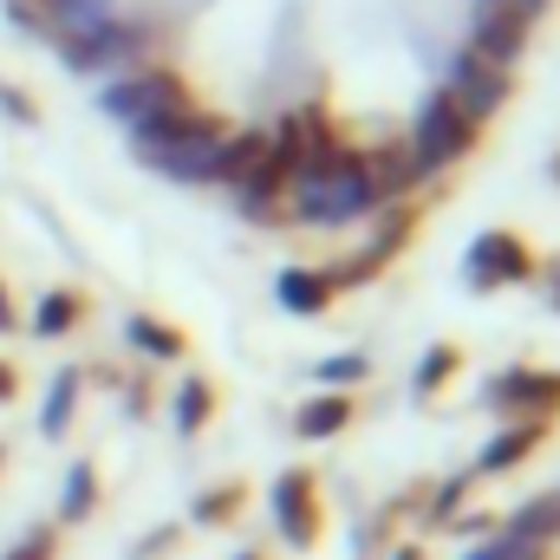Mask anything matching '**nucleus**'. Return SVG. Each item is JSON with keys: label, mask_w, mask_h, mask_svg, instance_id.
<instances>
[{"label": "nucleus", "mask_w": 560, "mask_h": 560, "mask_svg": "<svg viewBox=\"0 0 560 560\" xmlns=\"http://www.w3.org/2000/svg\"><path fill=\"white\" fill-rule=\"evenodd\" d=\"M209 418H215V385L209 378H183V392H176V430L196 436V430H209Z\"/></svg>", "instance_id": "nucleus-20"}, {"label": "nucleus", "mask_w": 560, "mask_h": 560, "mask_svg": "<svg viewBox=\"0 0 560 560\" xmlns=\"http://www.w3.org/2000/svg\"><path fill=\"white\" fill-rule=\"evenodd\" d=\"M13 326H20V313H13V293L0 287V332H13Z\"/></svg>", "instance_id": "nucleus-31"}, {"label": "nucleus", "mask_w": 560, "mask_h": 560, "mask_svg": "<svg viewBox=\"0 0 560 560\" xmlns=\"http://www.w3.org/2000/svg\"><path fill=\"white\" fill-rule=\"evenodd\" d=\"M0 560H59V528H26Z\"/></svg>", "instance_id": "nucleus-25"}, {"label": "nucleus", "mask_w": 560, "mask_h": 560, "mask_svg": "<svg viewBox=\"0 0 560 560\" xmlns=\"http://www.w3.org/2000/svg\"><path fill=\"white\" fill-rule=\"evenodd\" d=\"M359 170H365V183H372V196H378V209L385 202H398V196H411V183H418V156H411V143H372V150H359Z\"/></svg>", "instance_id": "nucleus-11"}, {"label": "nucleus", "mask_w": 560, "mask_h": 560, "mask_svg": "<svg viewBox=\"0 0 560 560\" xmlns=\"http://www.w3.org/2000/svg\"><path fill=\"white\" fill-rule=\"evenodd\" d=\"M548 287H555V306H560V261H548Z\"/></svg>", "instance_id": "nucleus-33"}, {"label": "nucleus", "mask_w": 560, "mask_h": 560, "mask_svg": "<svg viewBox=\"0 0 560 560\" xmlns=\"http://www.w3.org/2000/svg\"><path fill=\"white\" fill-rule=\"evenodd\" d=\"M0 112H7V118H20V125H33V118H39V105H33V98H20V92H7V85H0Z\"/></svg>", "instance_id": "nucleus-29"}, {"label": "nucleus", "mask_w": 560, "mask_h": 560, "mask_svg": "<svg viewBox=\"0 0 560 560\" xmlns=\"http://www.w3.org/2000/svg\"><path fill=\"white\" fill-rule=\"evenodd\" d=\"M72 405H79V372H59V378H52V398H46V418H39V430H46V436H66Z\"/></svg>", "instance_id": "nucleus-24"}, {"label": "nucleus", "mask_w": 560, "mask_h": 560, "mask_svg": "<svg viewBox=\"0 0 560 560\" xmlns=\"http://www.w3.org/2000/svg\"><path fill=\"white\" fill-rule=\"evenodd\" d=\"M150 46H156V39H150V26H138V20H98V26L59 39V59H66L72 72H105V66H125V59H138Z\"/></svg>", "instance_id": "nucleus-5"}, {"label": "nucleus", "mask_w": 560, "mask_h": 560, "mask_svg": "<svg viewBox=\"0 0 560 560\" xmlns=\"http://www.w3.org/2000/svg\"><path fill=\"white\" fill-rule=\"evenodd\" d=\"M183 105H196L189 98V85L176 79V72H125L112 92H105V112L118 118V125H156V118H170V112H183Z\"/></svg>", "instance_id": "nucleus-4"}, {"label": "nucleus", "mask_w": 560, "mask_h": 560, "mask_svg": "<svg viewBox=\"0 0 560 560\" xmlns=\"http://www.w3.org/2000/svg\"><path fill=\"white\" fill-rule=\"evenodd\" d=\"M509 528L528 535V541H541V548H555L560 541V495H535V502H522Z\"/></svg>", "instance_id": "nucleus-19"}, {"label": "nucleus", "mask_w": 560, "mask_h": 560, "mask_svg": "<svg viewBox=\"0 0 560 560\" xmlns=\"http://www.w3.org/2000/svg\"><path fill=\"white\" fill-rule=\"evenodd\" d=\"M476 125L482 118H495L502 105H509V66H489V59H476V52H463L456 66H450V85H443Z\"/></svg>", "instance_id": "nucleus-10"}, {"label": "nucleus", "mask_w": 560, "mask_h": 560, "mask_svg": "<svg viewBox=\"0 0 560 560\" xmlns=\"http://www.w3.org/2000/svg\"><path fill=\"white\" fill-rule=\"evenodd\" d=\"M463 495H469V476H456V482H443V489L430 495V515H423V522H430V528H443V522H456V502H463Z\"/></svg>", "instance_id": "nucleus-26"}, {"label": "nucleus", "mask_w": 560, "mask_h": 560, "mask_svg": "<svg viewBox=\"0 0 560 560\" xmlns=\"http://www.w3.org/2000/svg\"><path fill=\"white\" fill-rule=\"evenodd\" d=\"M495 411H509V418H541L555 423L560 418V372H535V365H515V372H502V378H489V392H482Z\"/></svg>", "instance_id": "nucleus-7"}, {"label": "nucleus", "mask_w": 560, "mask_h": 560, "mask_svg": "<svg viewBox=\"0 0 560 560\" xmlns=\"http://www.w3.org/2000/svg\"><path fill=\"white\" fill-rule=\"evenodd\" d=\"M176 548V528H156V535H143L138 548H131V560H156V555H170Z\"/></svg>", "instance_id": "nucleus-28"}, {"label": "nucleus", "mask_w": 560, "mask_h": 560, "mask_svg": "<svg viewBox=\"0 0 560 560\" xmlns=\"http://www.w3.org/2000/svg\"><path fill=\"white\" fill-rule=\"evenodd\" d=\"M275 293L287 300V313L313 319V313H326V306L339 300V275H332V268H287Z\"/></svg>", "instance_id": "nucleus-15"}, {"label": "nucleus", "mask_w": 560, "mask_h": 560, "mask_svg": "<svg viewBox=\"0 0 560 560\" xmlns=\"http://www.w3.org/2000/svg\"><path fill=\"white\" fill-rule=\"evenodd\" d=\"M372 209H378V196L359 170V150H339L332 163H300L293 170V215H306L319 229H346Z\"/></svg>", "instance_id": "nucleus-1"}, {"label": "nucleus", "mask_w": 560, "mask_h": 560, "mask_svg": "<svg viewBox=\"0 0 560 560\" xmlns=\"http://www.w3.org/2000/svg\"><path fill=\"white\" fill-rule=\"evenodd\" d=\"M476 138H482V125L450 98V92H436L430 105L418 112V131H411V156H418V170L430 176V170H450V163H463L469 150H476Z\"/></svg>", "instance_id": "nucleus-3"}, {"label": "nucleus", "mask_w": 560, "mask_h": 560, "mask_svg": "<svg viewBox=\"0 0 560 560\" xmlns=\"http://www.w3.org/2000/svg\"><path fill=\"white\" fill-rule=\"evenodd\" d=\"M482 7H502V13H515V20H528V26L548 13V0H482Z\"/></svg>", "instance_id": "nucleus-30"}, {"label": "nucleus", "mask_w": 560, "mask_h": 560, "mask_svg": "<svg viewBox=\"0 0 560 560\" xmlns=\"http://www.w3.org/2000/svg\"><path fill=\"white\" fill-rule=\"evenodd\" d=\"M125 339H131L138 352H150V359H183V352H189V339H183L176 326H163L156 313H131V319H125Z\"/></svg>", "instance_id": "nucleus-18"}, {"label": "nucleus", "mask_w": 560, "mask_h": 560, "mask_svg": "<svg viewBox=\"0 0 560 560\" xmlns=\"http://www.w3.org/2000/svg\"><path fill=\"white\" fill-rule=\"evenodd\" d=\"M261 156H268V131H229V138L209 150V163H202V183H248L255 170H261Z\"/></svg>", "instance_id": "nucleus-13"}, {"label": "nucleus", "mask_w": 560, "mask_h": 560, "mask_svg": "<svg viewBox=\"0 0 560 560\" xmlns=\"http://www.w3.org/2000/svg\"><path fill=\"white\" fill-rule=\"evenodd\" d=\"M548 176H555V183H560V156H555V163H548Z\"/></svg>", "instance_id": "nucleus-36"}, {"label": "nucleus", "mask_w": 560, "mask_h": 560, "mask_svg": "<svg viewBox=\"0 0 560 560\" xmlns=\"http://www.w3.org/2000/svg\"><path fill=\"white\" fill-rule=\"evenodd\" d=\"M79 319H85V293H79V287H52V293L39 300V313H33V332H39V339H66Z\"/></svg>", "instance_id": "nucleus-17"}, {"label": "nucleus", "mask_w": 560, "mask_h": 560, "mask_svg": "<svg viewBox=\"0 0 560 560\" xmlns=\"http://www.w3.org/2000/svg\"><path fill=\"white\" fill-rule=\"evenodd\" d=\"M469 52L489 59V66H515V59L528 52V20H515V13H502V7H482L476 26H469Z\"/></svg>", "instance_id": "nucleus-12"}, {"label": "nucleus", "mask_w": 560, "mask_h": 560, "mask_svg": "<svg viewBox=\"0 0 560 560\" xmlns=\"http://www.w3.org/2000/svg\"><path fill=\"white\" fill-rule=\"evenodd\" d=\"M138 138V156L150 170H163V176H183V183H202V163H209V150L229 138V125L222 118H209L202 105H183V112H170V118H156V125H143L131 131Z\"/></svg>", "instance_id": "nucleus-2"}, {"label": "nucleus", "mask_w": 560, "mask_h": 560, "mask_svg": "<svg viewBox=\"0 0 560 560\" xmlns=\"http://www.w3.org/2000/svg\"><path fill=\"white\" fill-rule=\"evenodd\" d=\"M522 280H535V255H528V242L522 235H509V229H489V235H476V248H469V287H522Z\"/></svg>", "instance_id": "nucleus-8"}, {"label": "nucleus", "mask_w": 560, "mask_h": 560, "mask_svg": "<svg viewBox=\"0 0 560 560\" xmlns=\"http://www.w3.org/2000/svg\"><path fill=\"white\" fill-rule=\"evenodd\" d=\"M548 430H555V423L522 418L515 430H502V436H495V443H489V450L476 456V469H482V476H509V469H522V463H528V456H535V450L548 443Z\"/></svg>", "instance_id": "nucleus-14"}, {"label": "nucleus", "mask_w": 560, "mask_h": 560, "mask_svg": "<svg viewBox=\"0 0 560 560\" xmlns=\"http://www.w3.org/2000/svg\"><path fill=\"white\" fill-rule=\"evenodd\" d=\"M92 509H98V469L79 463V469L66 476V502H59V515H66V522H85Z\"/></svg>", "instance_id": "nucleus-23"}, {"label": "nucleus", "mask_w": 560, "mask_h": 560, "mask_svg": "<svg viewBox=\"0 0 560 560\" xmlns=\"http://www.w3.org/2000/svg\"><path fill=\"white\" fill-rule=\"evenodd\" d=\"M456 372H463V352H456V346H430L423 365H418V398H436Z\"/></svg>", "instance_id": "nucleus-22"}, {"label": "nucleus", "mask_w": 560, "mask_h": 560, "mask_svg": "<svg viewBox=\"0 0 560 560\" xmlns=\"http://www.w3.org/2000/svg\"><path fill=\"white\" fill-rule=\"evenodd\" d=\"M242 509H248V489H242V482H215V489L196 495V522H202V528H222V522H235Z\"/></svg>", "instance_id": "nucleus-21"}, {"label": "nucleus", "mask_w": 560, "mask_h": 560, "mask_svg": "<svg viewBox=\"0 0 560 560\" xmlns=\"http://www.w3.org/2000/svg\"><path fill=\"white\" fill-rule=\"evenodd\" d=\"M13 392H20V378H13V365H0V405H13Z\"/></svg>", "instance_id": "nucleus-32"}, {"label": "nucleus", "mask_w": 560, "mask_h": 560, "mask_svg": "<svg viewBox=\"0 0 560 560\" xmlns=\"http://www.w3.org/2000/svg\"><path fill=\"white\" fill-rule=\"evenodd\" d=\"M392 560H423V548H398V555H392Z\"/></svg>", "instance_id": "nucleus-34"}, {"label": "nucleus", "mask_w": 560, "mask_h": 560, "mask_svg": "<svg viewBox=\"0 0 560 560\" xmlns=\"http://www.w3.org/2000/svg\"><path fill=\"white\" fill-rule=\"evenodd\" d=\"M365 372H372V365H365L359 352H352V359H326V365H319V378H326V385H359Z\"/></svg>", "instance_id": "nucleus-27"}, {"label": "nucleus", "mask_w": 560, "mask_h": 560, "mask_svg": "<svg viewBox=\"0 0 560 560\" xmlns=\"http://www.w3.org/2000/svg\"><path fill=\"white\" fill-rule=\"evenodd\" d=\"M235 560H268V555H261V548H248V555H235Z\"/></svg>", "instance_id": "nucleus-35"}, {"label": "nucleus", "mask_w": 560, "mask_h": 560, "mask_svg": "<svg viewBox=\"0 0 560 560\" xmlns=\"http://www.w3.org/2000/svg\"><path fill=\"white\" fill-rule=\"evenodd\" d=\"M275 528L287 535V548H319L326 509H319V482L313 469H287L275 482Z\"/></svg>", "instance_id": "nucleus-6"}, {"label": "nucleus", "mask_w": 560, "mask_h": 560, "mask_svg": "<svg viewBox=\"0 0 560 560\" xmlns=\"http://www.w3.org/2000/svg\"><path fill=\"white\" fill-rule=\"evenodd\" d=\"M352 418H359V405H352L346 392H319V398H306V405L293 411V436H306V443H326V436H339Z\"/></svg>", "instance_id": "nucleus-16"}, {"label": "nucleus", "mask_w": 560, "mask_h": 560, "mask_svg": "<svg viewBox=\"0 0 560 560\" xmlns=\"http://www.w3.org/2000/svg\"><path fill=\"white\" fill-rule=\"evenodd\" d=\"M7 13L26 26V33H39V39H72V33H85V26H98V20H112V7L105 0H7Z\"/></svg>", "instance_id": "nucleus-9"}]
</instances>
